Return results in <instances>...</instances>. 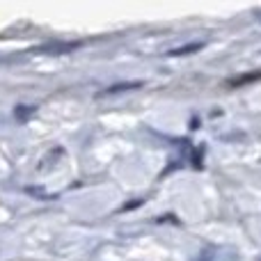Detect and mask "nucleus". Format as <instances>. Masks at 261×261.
<instances>
[{
  "instance_id": "1",
  "label": "nucleus",
  "mask_w": 261,
  "mask_h": 261,
  "mask_svg": "<svg viewBox=\"0 0 261 261\" xmlns=\"http://www.w3.org/2000/svg\"><path fill=\"white\" fill-rule=\"evenodd\" d=\"M204 46H206L204 41H190V44H184V46H176V48H170L165 55H170V58H186V55L199 53Z\"/></svg>"
},
{
  "instance_id": "2",
  "label": "nucleus",
  "mask_w": 261,
  "mask_h": 261,
  "mask_svg": "<svg viewBox=\"0 0 261 261\" xmlns=\"http://www.w3.org/2000/svg\"><path fill=\"white\" fill-rule=\"evenodd\" d=\"M78 48V44H48V46H41L37 48V53H48V55H64L69 50Z\"/></svg>"
},
{
  "instance_id": "3",
  "label": "nucleus",
  "mask_w": 261,
  "mask_h": 261,
  "mask_svg": "<svg viewBox=\"0 0 261 261\" xmlns=\"http://www.w3.org/2000/svg\"><path fill=\"white\" fill-rule=\"evenodd\" d=\"M142 83L140 81H128V83H117V85H110L103 94H119V92H130V90H140Z\"/></svg>"
},
{
  "instance_id": "4",
  "label": "nucleus",
  "mask_w": 261,
  "mask_h": 261,
  "mask_svg": "<svg viewBox=\"0 0 261 261\" xmlns=\"http://www.w3.org/2000/svg\"><path fill=\"white\" fill-rule=\"evenodd\" d=\"M261 73H254V76H243V78H236V81H231L229 85H243V83H252V81H259Z\"/></svg>"
},
{
  "instance_id": "5",
  "label": "nucleus",
  "mask_w": 261,
  "mask_h": 261,
  "mask_svg": "<svg viewBox=\"0 0 261 261\" xmlns=\"http://www.w3.org/2000/svg\"><path fill=\"white\" fill-rule=\"evenodd\" d=\"M254 16H257L259 21H261V9H254Z\"/></svg>"
}]
</instances>
